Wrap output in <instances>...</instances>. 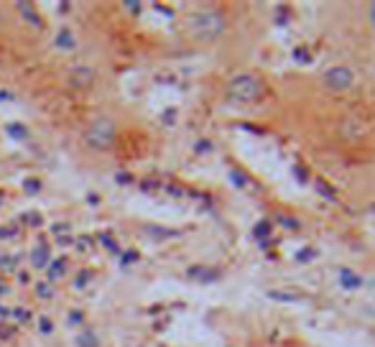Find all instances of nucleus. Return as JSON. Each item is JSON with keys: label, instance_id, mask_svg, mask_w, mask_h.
<instances>
[{"label": "nucleus", "instance_id": "nucleus-1", "mask_svg": "<svg viewBox=\"0 0 375 347\" xmlns=\"http://www.w3.org/2000/svg\"><path fill=\"white\" fill-rule=\"evenodd\" d=\"M225 16L220 10L214 8H205V10H196L189 16V34L199 38V41H214L217 36L225 34Z\"/></svg>", "mask_w": 375, "mask_h": 347}, {"label": "nucleus", "instance_id": "nucleus-2", "mask_svg": "<svg viewBox=\"0 0 375 347\" xmlns=\"http://www.w3.org/2000/svg\"><path fill=\"white\" fill-rule=\"evenodd\" d=\"M227 100L230 102H240V105H248V102H255V100L263 95V82L255 77V74H238L232 77L230 85H227Z\"/></svg>", "mask_w": 375, "mask_h": 347}, {"label": "nucleus", "instance_id": "nucleus-3", "mask_svg": "<svg viewBox=\"0 0 375 347\" xmlns=\"http://www.w3.org/2000/svg\"><path fill=\"white\" fill-rule=\"evenodd\" d=\"M84 143L89 148H95V151H110L113 143H115V125L105 120V117L95 120L87 128V133H84Z\"/></svg>", "mask_w": 375, "mask_h": 347}, {"label": "nucleus", "instance_id": "nucleus-4", "mask_svg": "<svg viewBox=\"0 0 375 347\" xmlns=\"http://www.w3.org/2000/svg\"><path fill=\"white\" fill-rule=\"evenodd\" d=\"M321 82H324V87L332 89V92H348L352 85H355V74L350 67H330V69L321 74Z\"/></svg>", "mask_w": 375, "mask_h": 347}, {"label": "nucleus", "instance_id": "nucleus-5", "mask_svg": "<svg viewBox=\"0 0 375 347\" xmlns=\"http://www.w3.org/2000/svg\"><path fill=\"white\" fill-rule=\"evenodd\" d=\"M352 276H355V273H350V271H342V276H339V278H342V284L348 286V289H355V286L363 284L360 278H352Z\"/></svg>", "mask_w": 375, "mask_h": 347}, {"label": "nucleus", "instance_id": "nucleus-6", "mask_svg": "<svg viewBox=\"0 0 375 347\" xmlns=\"http://www.w3.org/2000/svg\"><path fill=\"white\" fill-rule=\"evenodd\" d=\"M367 26L375 31V3H370V5H367Z\"/></svg>", "mask_w": 375, "mask_h": 347}]
</instances>
